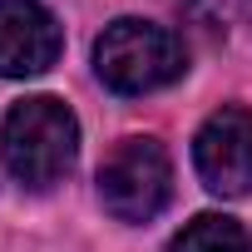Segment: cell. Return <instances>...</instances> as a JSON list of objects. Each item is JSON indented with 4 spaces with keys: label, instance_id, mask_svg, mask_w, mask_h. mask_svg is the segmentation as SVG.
Segmentation results:
<instances>
[{
    "label": "cell",
    "instance_id": "obj_1",
    "mask_svg": "<svg viewBox=\"0 0 252 252\" xmlns=\"http://www.w3.org/2000/svg\"><path fill=\"white\" fill-rule=\"evenodd\" d=\"M79 154V119L55 94L20 99L0 124V158L25 188H50L74 168Z\"/></svg>",
    "mask_w": 252,
    "mask_h": 252
},
{
    "label": "cell",
    "instance_id": "obj_5",
    "mask_svg": "<svg viewBox=\"0 0 252 252\" xmlns=\"http://www.w3.org/2000/svg\"><path fill=\"white\" fill-rule=\"evenodd\" d=\"M64 50L60 20L40 0H0V74L5 79H35L45 74Z\"/></svg>",
    "mask_w": 252,
    "mask_h": 252
},
{
    "label": "cell",
    "instance_id": "obj_6",
    "mask_svg": "<svg viewBox=\"0 0 252 252\" xmlns=\"http://www.w3.org/2000/svg\"><path fill=\"white\" fill-rule=\"evenodd\" d=\"M168 252H252V242H247L242 222H232V218H222V213H198V218L168 242Z\"/></svg>",
    "mask_w": 252,
    "mask_h": 252
},
{
    "label": "cell",
    "instance_id": "obj_3",
    "mask_svg": "<svg viewBox=\"0 0 252 252\" xmlns=\"http://www.w3.org/2000/svg\"><path fill=\"white\" fill-rule=\"evenodd\" d=\"M173 198V163L158 139H124L99 163V203L119 222H149Z\"/></svg>",
    "mask_w": 252,
    "mask_h": 252
},
{
    "label": "cell",
    "instance_id": "obj_4",
    "mask_svg": "<svg viewBox=\"0 0 252 252\" xmlns=\"http://www.w3.org/2000/svg\"><path fill=\"white\" fill-rule=\"evenodd\" d=\"M193 168L208 193L218 198H247L252 193V114L227 104L208 114V124L193 139Z\"/></svg>",
    "mask_w": 252,
    "mask_h": 252
},
{
    "label": "cell",
    "instance_id": "obj_2",
    "mask_svg": "<svg viewBox=\"0 0 252 252\" xmlns=\"http://www.w3.org/2000/svg\"><path fill=\"white\" fill-rule=\"evenodd\" d=\"M183 69H188V55H183L178 35L154 20L124 15V20L104 25V35L94 40V74L114 94H154V89L173 84Z\"/></svg>",
    "mask_w": 252,
    "mask_h": 252
}]
</instances>
